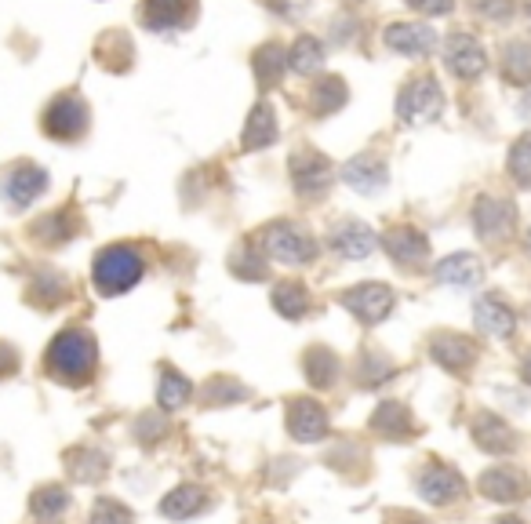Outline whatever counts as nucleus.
Instances as JSON below:
<instances>
[{
  "label": "nucleus",
  "mask_w": 531,
  "mask_h": 524,
  "mask_svg": "<svg viewBox=\"0 0 531 524\" xmlns=\"http://www.w3.org/2000/svg\"><path fill=\"white\" fill-rule=\"evenodd\" d=\"M48 372L59 379V383H88L95 364H99V350H95V339H91L84 328H66V332L55 335V343L48 346Z\"/></svg>",
  "instance_id": "nucleus-1"
},
{
  "label": "nucleus",
  "mask_w": 531,
  "mask_h": 524,
  "mask_svg": "<svg viewBox=\"0 0 531 524\" xmlns=\"http://www.w3.org/2000/svg\"><path fill=\"white\" fill-rule=\"evenodd\" d=\"M95 288L102 295H124L128 288H135L142 277V255L128 244H113V248H102L95 255Z\"/></svg>",
  "instance_id": "nucleus-2"
},
{
  "label": "nucleus",
  "mask_w": 531,
  "mask_h": 524,
  "mask_svg": "<svg viewBox=\"0 0 531 524\" xmlns=\"http://www.w3.org/2000/svg\"><path fill=\"white\" fill-rule=\"evenodd\" d=\"M44 131H48L51 139L62 142L81 139L84 131H88V106H84L81 95H59V99L51 102L48 113H44Z\"/></svg>",
  "instance_id": "nucleus-3"
},
{
  "label": "nucleus",
  "mask_w": 531,
  "mask_h": 524,
  "mask_svg": "<svg viewBox=\"0 0 531 524\" xmlns=\"http://www.w3.org/2000/svg\"><path fill=\"white\" fill-rule=\"evenodd\" d=\"M444 106V95L437 88L433 77H415L408 81V88L401 91V99H397V113H401L408 124H426L433 121Z\"/></svg>",
  "instance_id": "nucleus-4"
},
{
  "label": "nucleus",
  "mask_w": 531,
  "mask_h": 524,
  "mask_svg": "<svg viewBox=\"0 0 531 524\" xmlns=\"http://www.w3.org/2000/svg\"><path fill=\"white\" fill-rule=\"evenodd\" d=\"M266 252H270V259L284 262V266H302V262H310L317 255V244L302 230L281 222V226L266 230Z\"/></svg>",
  "instance_id": "nucleus-5"
},
{
  "label": "nucleus",
  "mask_w": 531,
  "mask_h": 524,
  "mask_svg": "<svg viewBox=\"0 0 531 524\" xmlns=\"http://www.w3.org/2000/svg\"><path fill=\"white\" fill-rule=\"evenodd\" d=\"M139 15L153 33L186 30L197 15V0H142Z\"/></svg>",
  "instance_id": "nucleus-6"
},
{
  "label": "nucleus",
  "mask_w": 531,
  "mask_h": 524,
  "mask_svg": "<svg viewBox=\"0 0 531 524\" xmlns=\"http://www.w3.org/2000/svg\"><path fill=\"white\" fill-rule=\"evenodd\" d=\"M48 190V175H44V168H37V164H15V168H8V175H4V197H8L11 208H26V204H33L41 193Z\"/></svg>",
  "instance_id": "nucleus-7"
},
{
  "label": "nucleus",
  "mask_w": 531,
  "mask_h": 524,
  "mask_svg": "<svg viewBox=\"0 0 531 524\" xmlns=\"http://www.w3.org/2000/svg\"><path fill=\"white\" fill-rule=\"evenodd\" d=\"M444 66L462 81H473L484 73V48L470 33H451L448 44H444Z\"/></svg>",
  "instance_id": "nucleus-8"
},
{
  "label": "nucleus",
  "mask_w": 531,
  "mask_h": 524,
  "mask_svg": "<svg viewBox=\"0 0 531 524\" xmlns=\"http://www.w3.org/2000/svg\"><path fill=\"white\" fill-rule=\"evenodd\" d=\"M382 41H386V48L401 51V55L422 59V55H430L437 48V33L430 26H419V22H393L390 30L382 33Z\"/></svg>",
  "instance_id": "nucleus-9"
},
{
  "label": "nucleus",
  "mask_w": 531,
  "mask_h": 524,
  "mask_svg": "<svg viewBox=\"0 0 531 524\" xmlns=\"http://www.w3.org/2000/svg\"><path fill=\"white\" fill-rule=\"evenodd\" d=\"M342 306L353 310L364 324H379L393 306V292L382 288V284H364V288H353V292L342 295Z\"/></svg>",
  "instance_id": "nucleus-10"
},
{
  "label": "nucleus",
  "mask_w": 531,
  "mask_h": 524,
  "mask_svg": "<svg viewBox=\"0 0 531 524\" xmlns=\"http://www.w3.org/2000/svg\"><path fill=\"white\" fill-rule=\"evenodd\" d=\"M291 172H295V186H299L302 193H321L331 182V164L313 150L295 153V157H291Z\"/></svg>",
  "instance_id": "nucleus-11"
},
{
  "label": "nucleus",
  "mask_w": 531,
  "mask_h": 524,
  "mask_svg": "<svg viewBox=\"0 0 531 524\" xmlns=\"http://www.w3.org/2000/svg\"><path fill=\"white\" fill-rule=\"evenodd\" d=\"M331 244H335V252L346 255V259H364V255L375 248V237H371V230L361 226V222H339V226L331 230Z\"/></svg>",
  "instance_id": "nucleus-12"
},
{
  "label": "nucleus",
  "mask_w": 531,
  "mask_h": 524,
  "mask_svg": "<svg viewBox=\"0 0 531 524\" xmlns=\"http://www.w3.org/2000/svg\"><path fill=\"white\" fill-rule=\"evenodd\" d=\"M342 175H346V182H350L353 190H364V193H375L386 186V164L375 153H364V157L350 161Z\"/></svg>",
  "instance_id": "nucleus-13"
},
{
  "label": "nucleus",
  "mask_w": 531,
  "mask_h": 524,
  "mask_svg": "<svg viewBox=\"0 0 531 524\" xmlns=\"http://www.w3.org/2000/svg\"><path fill=\"white\" fill-rule=\"evenodd\" d=\"M386 252L393 255V259L401 262V266H408V270H415V266H422L426 262V237L415 230H393L390 237H386Z\"/></svg>",
  "instance_id": "nucleus-14"
},
{
  "label": "nucleus",
  "mask_w": 531,
  "mask_h": 524,
  "mask_svg": "<svg viewBox=\"0 0 531 524\" xmlns=\"http://www.w3.org/2000/svg\"><path fill=\"white\" fill-rule=\"evenodd\" d=\"M473 222H477V230L488 237V241H499L506 233L513 230V208L502 201H481L477 204V212H473Z\"/></svg>",
  "instance_id": "nucleus-15"
},
{
  "label": "nucleus",
  "mask_w": 531,
  "mask_h": 524,
  "mask_svg": "<svg viewBox=\"0 0 531 524\" xmlns=\"http://www.w3.org/2000/svg\"><path fill=\"white\" fill-rule=\"evenodd\" d=\"M277 139V117H273V106L270 102H259L255 110H251L248 124H244V150H262V146H270Z\"/></svg>",
  "instance_id": "nucleus-16"
},
{
  "label": "nucleus",
  "mask_w": 531,
  "mask_h": 524,
  "mask_svg": "<svg viewBox=\"0 0 531 524\" xmlns=\"http://www.w3.org/2000/svg\"><path fill=\"white\" fill-rule=\"evenodd\" d=\"M502 73L513 84H528L531 81V44L528 41H510L502 44Z\"/></svg>",
  "instance_id": "nucleus-17"
},
{
  "label": "nucleus",
  "mask_w": 531,
  "mask_h": 524,
  "mask_svg": "<svg viewBox=\"0 0 531 524\" xmlns=\"http://www.w3.org/2000/svg\"><path fill=\"white\" fill-rule=\"evenodd\" d=\"M288 66L295 73H302V77H310V73H317L324 66V44L317 41V37H299L295 41V48L288 51Z\"/></svg>",
  "instance_id": "nucleus-18"
},
{
  "label": "nucleus",
  "mask_w": 531,
  "mask_h": 524,
  "mask_svg": "<svg viewBox=\"0 0 531 524\" xmlns=\"http://www.w3.org/2000/svg\"><path fill=\"white\" fill-rule=\"evenodd\" d=\"M251 66H255V77H259L262 88H273V84L281 81L284 66H288V55H284V51L277 48V44H266V48L255 51Z\"/></svg>",
  "instance_id": "nucleus-19"
},
{
  "label": "nucleus",
  "mask_w": 531,
  "mask_h": 524,
  "mask_svg": "<svg viewBox=\"0 0 531 524\" xmlns=\"http://www.w3.org/2000/svg\"><path fill=\"white\" fill-rule=\"evenodd\" d=\"M437 277L444 284H477L481 281V262L473 255H451L437 266Z\"/></svg>",
  "instance_id": "nucleus-20"
},
{
  "label": "nucleus",
  "mask_w": 531,
  "mask_h": 524,
  "mask_svg": "<svg viewBox=\"0 0 531 524\" xmlns=\"http://www.w3.org/2000/svg\"><path fill=\"white\" fill-rule=\"evenodd\" d=\"M477 321H481V328L491 335H510L513 332V313L506 310L499 299H481V306H477Z\"/></svg>",
  "instance_id": "nucleus-21"
},
{
  "label": "nucleus",
  "mask_w": 531,
  "mask_h": 524,
  "mask_svg": "<svg viewBox=\"0 0 531 524\" xmlns=\"http://www.w3.org/2000/svg\"><path fill=\"white\" fill-rule=\"evenodd\" d=\"M422 492H426L430 503H444V499H455L462 492V481L451 470H430L422 477Z\"/></svg>",
  "instance_id": "nucleus-22"
},
{
  "label": "nucleus",
  "mask_w": 531,
  "mask_h": 524,
  "mask_svg": "<svg viewBox=\"0 0 531 524\" xmlns=\"http://www.w3.org/2000/svg\"><path fill=\"white\" fill-rule=\"evenodd\" d=\"M291 430L302 434L306 441H317L324 434V412L317 404H295V412H291Z\"/></svg>",
  "instance_id": "nucleus-23"
},
{
  "label": "nucleus",
  "mask_w": 531,
  "mask_h": 524,
  "mask_svg": "<svg viewBox=\"0 0 531 524\" xmlns=\"http://www.w3.org/2000/svg\"><path fill=\"white\" fill-rule=\"evenodd\" d=\"M342 102H346V84H342L339 77H328V81H321L313 88V110L317 113L339 110Z\"/></svg>",
  "instance_id": "nucleus-24"
},
{
  "label": "nucleus",
  "mask_w": 531,
  "mask_h": 524,
  "mask_svg": "<svg viewBox=\"0 0 531 524\" xmlns=\"http://www.w3.org/2000/svg\"><path fill=\"white\" fill-rule=\"evenodd\" d=\"M70 506V495L62 492V488H44V492L33 495V514L41 517V521H55Z\"/></svg>",
  "instance_id": "nucleus-25"
},
{
  "label": "nucleus",
  "mask_w": 531,
  "mask_h": 524,
  "mask_svg": "<svg viewBox=\"0 0 531 524\" xmlns=\"http://www.w3.org/2000/svg\"><path fill=\"white\" fill-rule=\"evenodd\" d=\"M273 303H277V310H281L284 317H299V313L310 306V299H306V288H299V284H281V288L273 292Z\"/></svg>",
  "instance_id": "nucleus-26"
},
{
  "label": "nucleus",
  "mask_w": 531,
  "mask_h": 524,
  "mask_svg": "<svg viewBox=\"0 0 531 524\" xmlns=\"http://www.w3.org/2000/svg\"><path fill=\"white\" fill-rule=\"evenodd\" d=\"M204 506L201 492L197 488H179V492L171 495V499H164V514L168 517H186V514H197Z\"/></svg>",
  "instance_id": "nucleus-27"
},
{
  "label": "nucleus",
  "mask_w": 531,
  "mask_h": 524,
  "mask_svg": "<svg viewBox=\"0 0 531 524\" xmlns=\"http://www.w3.org/2000/svg\"><path fill=\"white\" fill-rule=\"evenodd\" d=\"M510 172L521 186H531V135H524L510 153Z\"/></svg>",
  "instance_id": "nucleus-28"
},
{
  "label": "nucleus",
  "mask_w": 531,
  "mask_h": 524,
  "mask_svg": "<svg viewBox=\"0 0 531 524\" xmlns=\"http://www.w3.org/2000/svg\"><path fill=\"white\" fill-rule=\"evenodd\" d=\"M91 524H131V514L124 510L121 503L102 499V503L95 506V517H91Z\"/></svg>",
  "instance_id": "nucleus-29"
},
{
  "label": "nucleus",
  "mask_w": 531,
  "mask_h": 524,
  "mask_svg": "<svg viewBox=\"0 0 531 524\" xmlns=\"http://www.w3.org/2000/svg\"><path fill=\"white\" fill-rule=\"evenodd\" d=\"M186 393H190L186 379H179V375H168V379L161 383V404H164V408H179V404L186 401Z\"/></svg>",
  "instance_id": "nucleus-30"
},
{
  "label": "nucleus",
  "mask_w": 531,
  "mask_h": 524,
  "mask_svg": "<svg viewBox=\"0 0 531 524\" xmlns=\"http://www.w3.org/2000/svg\"><path fill=\"white\" fill-rule=\"evenodd\" d=\"M408 4L422 15H448L455 8V0H408Z\"/></svg>",
  "instance_id": "nucleus-31"
},
{
  "label": "nucleus",
  "mask_w": 531,
  "mask_h": 524,
  "mask_svg": "<svg viewBox=\"0 0 531 524\" xmlns=\"http://www.w3.org/2000/svg\"><path fill=\"white\" fill-rule=\"evenodd\" d=\"M477 8L491 19H502V15H510V0H473V11Z\"/></svg>",
  "instance_id": "nucleus-32"
},
{
  "label": "nucleus",
  "mask_w": 531,
  "mask_h": 524,
  "mask_svg": "<svg viewBox=\"0 0 531 524\" xmlns=\"http://www.w3.org/2000/svg\"><path fill=\"white\" fill-rule=\"evenodd\" d=\"M524 372H528V379H531V357H528V368H524Z\"/></svg>",
  "instance_id": "nucleus-33"
}]
</instances>
